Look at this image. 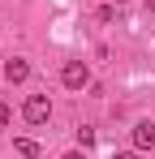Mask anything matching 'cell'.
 I'll return each mask as SVG.
<instances>
[{
	"instance_id": "obj_1",
	"label": "cell",
	"mask_w": 155,
	"mask_h": 159,
	"mask_svg": "<svg viewBox=\"0 0 155 159\" xmlns=\"http://www.w3.org/2000/svg\"><path fill=\"white\" fill-rule=\"evenodd\" d=\"M22 116H26V125H43V120L52 116V99L48 95H30V99L22 103Z\"/></svg>"
},
{
	"instance_id": "obj_2",
	"label": "cell",
	"mask_w": 155,
	"mask_h": 159,
	"mask_svg": "<svg viewBox=\"0 0 155 159\" xmlns=\"http://www.w3.org/2000/svg\"><path fill=\"white\" fill-rule=\"evenodd\" d=\"M60 82H65L69 90H82V86H91V69H86V60H65V69H60Z\"/></svg>"
},
{
	"instance_id": "obj_3",
	"label": "cell",
	"mask_w": 155,
	"mask_h": 159,
	"mask_svg": "<svg viewBox=\"0 0 155 159\" xmlns=\"http://www.w3.org/2000/svg\"><path fill=\"white\" fill-rule=\"evenodd\" d=\"M134 146H138V151L155 146V120H138V125H134Z\"/></svg>"
},
{
	"instance_id": "obj_4",
	"label": "cell",
	"mask_w": 155,
	"mask_h": 159,
	"mask_svg": "<svg viewBox=\"0 0 155 159\" xmlns=\"http://www.w3.org/2000/svg\"><path fill=\"white\" fill-rule=\"evenodd\" d=\"M4 78H9V82H26V78H30V65H26V60H17V56H13V60H9V65H4Z\"/></svg>"
},
{
	"instance_id": "obj_5",
	"label": "cell",
	"mask_w": 155,
	"mask_h": 159,
	"mask_svg": "<svg viewBox=\"0 0 155 159\" xmlns=\"http://www.w3.org/2000/svg\"><path fill=\"white\" fill-rule=\"evenodd\" d=\"M13 151H17V155H26V159H39V142H30V138H17V142H13Z\"/></svg>"
},
{
	"instance_id": "obj_6",
	"label": "cell",
	"mask_w": 155,
	"mask_h": 159,
	"mask_svg": "<svg viewBox=\"0 0 155 159\" xmlns=\"http://www.w3.org/2000/svg\"><path fill=\"white\" fill-rule=\"evenodd\" d=\"M78 142H82V151H86V146H95V129H91V125H82V129H78Z\"/></svg>"
},
{
	"instance_id": "obj_7",
	"label": "cell",
	"mask_w": 155,
	"mask_h": 159,
	"mask_svg": "<svg viewBox=\"0 0 155 159\" xmlns=\"http://www.w3.org/2000/svg\"><path fill=\"white\" fill-rule=\"evenodd\" d=\"M13 120V112H9V103H0V125H9Z\"/></svg>"
},
{
	"instance_id": "obj_8",
	"label": "cell",
	"mask_w": 155,
	"mask_h": 159,
	"mask_svg": "<svg viewBox=\"0 0 155 159\" xmlns=\"http://www.w3.org/2000/svg\"><path fill=\"white\" fill-rule=\"evenodd\" d=\"M65 159H86V151H69V155H65Z\"/></svg>"
},
{
	"instance_id": "obj_9",
	"label": "cell",
	"mask_w": 155,
	"mask_h": 159,
	"mask_svg": "<svg viewBox=\"0 0 155 159\" xmlns=\"http://www.w3.org/2000/svg\"><path fill=\"white\" fill-rule=\"evenodd\" d=\"M112 159H138V155H134V151H125V155H112Z\"/></svg>"
},
{
	"instance_id": "obj_10",
	"label": "cell",
	"mask_w": 155,
	"mask_h": 159,
	"mask_svg": "<svg viewBox=\"0 0 155 159\" xmlns=\"http://www.w3.org/2000/svg\"><path fill=\"white\" fill-rule=\"evenodd\" d=\"M116 4H125V0H116Z\"/></svg>"
}]
</instances>
